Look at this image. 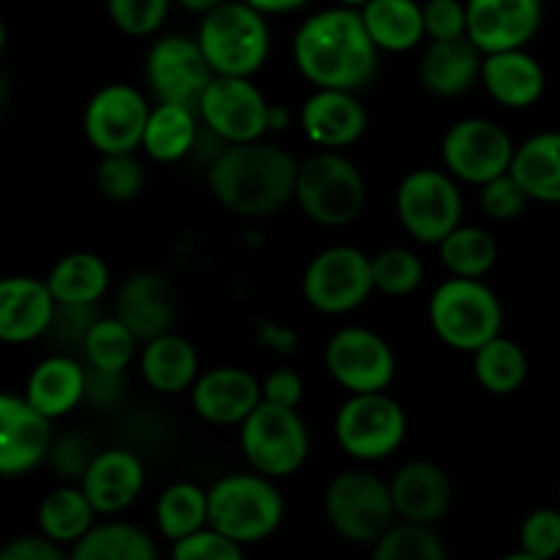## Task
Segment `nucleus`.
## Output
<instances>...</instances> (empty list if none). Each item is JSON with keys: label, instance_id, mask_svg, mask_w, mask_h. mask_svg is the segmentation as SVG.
I'll return each mask as SVG.
<instances>
[{"label": "nucleus", "instance_id": "obj_19", "mask_svg": "<svg viewBox=\"0 0 560 560\" xmlns=\"http://www.w3.org/2000/svg\"><path fill=\"white\" fill-rule=\"evenodd\" d=\"M189 394L195 413L217 427H241L262 405V383L241 366L206 370Z\"/></svg>", "mask_w": 560, "mask_h": 560}, {"label": "nucleus", "instance_id": "obj_55", "mask_svg": "<svg viewBox=\"0 0 560 560\" xmlns=\"http://www.w3.org/2000/svg\"><path fill=\"white\" fill-rule=\"evenodd\" d=\"M503 560H541V558L528 556V552H514V556H506Z\"/></svg>", "mask_w": 560, "mask_h": 560}, {"label": "nucleus", "instance_id": "obj_6", "mask_svg": "<svg viewBox=\"0 0 560 560\" xmlns=\"http://www.w3.org/2000/svg\"><path fill=\"white\" fill-rule=\"evenodd\" d=\"M295 202L320 228H348L364 211L366 180L339 151H317L301 162Z\"/></svg>", "mask_w": 560, "mask_h": 560}, {"label": "nucleus", "instance_id": "obj_30", "mask_svg": "<svg viewBox=\"0 0 560 560\" xmlns=\"http://www.w3.org/2000/svg\"><path fill=\"white\" fill-rule=\"evenodd\" d=\"M359 11L375 47L386 52H410L427 36L424 5L416 0H370Z\"/></svg>", "mask_w": 560, "mask_h": 560}, {"label": "nucleus", "instance_id": "obj_51", "mask_svg": "<svg viewBox=\"0 0 560 560\" xmlns=\"http://www.w3.org/2000/svg\"><path fill=\"white\" fill-rule=\"evenodd\" d=\"M252 9H257L260 14H284V11H295L301 5H306L310 0H244Z\"/></svg>", "mask_w": 560, "mask_h": 560}, {"label": "nucleus", "instance_id": "obj_32", "mask_svg": "<svg viewBox=\"0 0 560 560\" xmlns=\"http://www.w3.org/2000/svg\"><path fill=\"white\" fill-rule=\"evenodd\" d=\"M197 135H200V115L195 109L156 104L142 137V151L159 164H175L195 151Z\"/></svg>", "mask_w": 560, "mask_h": 560}, {"label": "nucleus", "instance_id": "obj_48", "mask_svg": "<svg viewBox=\"0 0 560 560\" xmlns=\"http://www.w3.org/2000/svg\"><path fill=\"white\" fill-rule=\"evenodd\" d=\"M93 457H96V454L91 452V443L80 435H71L66 438V441H60L58 446H52V454H49L52 468L58 470L60 476H69V479L77 481H82L85 470L91 468Z\"/></svg>", "mask_w": 560, "mask_h": 560}, {"label": "nucleus", "instance_id": "obj_52", "mask_svg": "<svg viewBox=\"0 0 560 560\" xmlns=\"http://www.w3.org/2000/svg\"><path fill=\"white\" fill-rule=\"evenodd\" d=\"M290 124V113L282 104H271V115H268V131H284Z\"/></svg>", "mask_w": 560, "mask_h": 560}, {"label": "nucleus", "instance_id": "obj_50", "mask_svg": "<svg viewBox=\"0 0 560 560\" xmlns=\"http://www.w3.org/2000/svg\"><path fill=\"white\" fill-rule=\"evenodd\" d=\"M0 560H69V556L60 550V545L44 536H22L3 547Z\"/></svg>", "mask_w": 560, "mask_h": 560}, {"label": "nucleus", "instance_id": "obj_16", "mask_svg": "<svg viewBox=\"0 0 560 560\" xmlns=\"http://www.w3.org/2000/svg\"><path fill=\"white\" fill-rule=\"evenodd\" d=\"M213 77L217 74L197 38L162 36L148 49L145 80L156 104H175L197 113Z\"/></svg>", "mask_w": 560, "mask_h": 560}, {"label": "nucleus", "instance_id": "obj_3", "mask_svg": "<svg viewBox=\"0 0 560 560\" xmlns=\"http://www.w3.org/2000/svg\"><path fill=\"white\" fill-rule=\"evenodd\" d=\"M430 326L446 348L470 353L501 337L503 304L481 279H446L430 299Z\"/></svg>", "mask_w": 560, "mask_h": 560}, {"label": "nucleus", "instance_id": "obj_18", "mask_svg": "<svg viewBox=\"0 0 560 560\" xmlns=\"http://www.w3.org/2000/svg\"><path fill=\"white\" fill-rule=\"evenodd\" d=\"M468 38L481 55L525 49L539 33L541 0H468Z\"/></svg>", "mask_w": 560, "mask_h": 560}, {"label": "nucleus", "instance_id": "obj_5", "mask_svg": "<svg viewBox=\"0 0 560 560\" xmlns=\"http://www.w3.org/2000/svg\"><path fill=\"white\" fill-rule=\"evenodd\" d=\"M197 44L217 77L252 80L271 52V31L266 14L244 0H228L202 16Z\"/></svg>", "mask_w": 560, "mask_h": 560}, {"label": "nucleus", "instance_id": "obj_8", "mask_svg": "<svg viewBox=\"0 0 560 560\" xmlns=\"http://www.w3.org/2000/svg\"><path fill=\"white\" fill-rule=\"evenodd\" d=\"M326 520L342 539L359 541H381L394 528L392 485L370 470H345L331 485L326 487L323 498Z\"/></svg>", "mask_w": 560, "mask_h": 560}, {"label": "nucleus", "instance_id": "obj_14", "mask_svg": "<svg viewBox=\"0 0 560 560\" xmlns=\"http://www.w3.org/2000/svg\"><path fill=\"white\" fill-rule=\"evenodd\" d=\"M326 370L337 386L353 394H383L397 377V355L381 334L345 326L328 339Z\"/></svg>", "mask_w": 560, "mask_h": 560}, {"label": "nucleus", "instance_id": "obj_15", "mask_svg": "<svg viewBox=\"0 0 560 560\" xmlns=\"http://www.w3.org/2000/svg\"><path fill=\"white\" fill-rule=\"evenodd\" d=\"M197 115L213 137L228 145H246V142L266 140L271 102L252 80L213 77Z\"/></svg>", "mask_w": 560, "mask_h": 560}, {"label": "nucleus", "instance_id": "obj_39", "mask_svg": "<svg viewBox=\"0 0 560 560\" xmlns=\"http://www.w3.org/2000/svg\"><path fill=\"white\" fill-rule=\"evenodd\" d=\"M372 279L381 293L394 295V299L410 295L424 282V262L405 246H388L372 255Z\"/></svg>", "mask_w": 560, "mask_h": 560}, {"label": "nucleus", "instance_id": "obj_9", "mask_svg": "<svg viewBox=\"0 0 560 560\" xmlns=\"http://www.w3.org/2000/svg\"><path fill=\"white\" fill-rule=\"evenodd\" d=\"M241 452L255 474L288 479L310 459V430L299 410L262 402L241 424Z\"/></svg>", "mask_w": 560, "mask_h": 560}, {"label": "nucleus", "instance_id": "obj_29", "mask_svg": "<svg viewBox=\"0 0 560 560\" xmlns=\"http://www.w3.org/2000/svg\"><path fill=\"white\" fill-rule=\"evenodd\" d=\"M512 175L528 200L560 206V131H539L517 145Z\"/></svg>", "mask_w": 560, "mask_h": 560}, {"label": "nucleus", "instance_id": "obj_17", "mask_svg": "<svg viewBox=\"0 0 560 560\" xmlns=\"http://www.w3.org/2000/svg\"><path fill=\"white\" fill-rule=\"evenodd\" d=\"M52 454V421L25 397H0V474L14 479L36 470Z\"/></svg>", "mask_w": 560, "mask_h": 560}, {"label": "nucleus", "instance_id": "obj_56", "mask_svg": "<svg viewBox=\"0 0 560 560\" xmlns=\"http://www.w3.org/2000/svg\"><path fill=\"white\" fill-rule=\"evenodd\" d=\"M558 501H560V490H558Z\"/></svg>", "mask_w": 560, "mask_h": 560}, {"label": "nucleus", "instance_id": "obj_1", "mask_svg": "<svg viewBox=\"0 0 560 560\" xmlns=\"http://www.w3.org/2000/svg\"><path fill=\"white\" fill-rule=\"evenodd\" d=\"M377 52L361 11L326 9L312 14L293 38V63L315 91H361L377 71Z\"/></svg>", "mask_w": 560, "mask_h": 560}, {"label": "nucleus", "instance_id": "obj_53", "mask_svg": "<svg viewBox=\"0 0 560 560\" xmlns=\"http://www.w3.org/2000/svg\"><path fill=\"white\" fill-rule=\"evenodd\" d=\"M178 5H184L186 11H195V14H202L206 16L208 11L219 9L222 3H228V0H175Z\"/></svg>", "mask_w": 560, "mask_h": 560}, {"label": "nucleus", "instance_id": "obj_25", "mask_svg": "<svg viewBox=\"0 0 560 560\" xmlns=\"http://www.w3.org/2000/svg\"><path fill=\"white\" fill-rule=\"evenodd\" d=\"M22 397L49 421L63 419L88 399V366L66 353L47 355L33 366Z\"/></svg>", "mask_w": 560, "mask_h": 560}, {"label": "nucleus", "instance_id": "obj_35", "mask_svg": "<svg viewBox=\"0 0 560 560\" xmlns=\"http://www.w3.org/2000/svg\"><path fill=\"white\" fill-rule=\"evenodd\" d=\"M474 375L481 388L495 397H509L528 381V355L514 339L501 334L474 353Z\"/></svg>", "mask_w": 560, "mask_h": 560}, {"label": "nucleus", "instance_id": "obj_54", "mask_svg": "<svg viewBox=\"0 0 560 560\" xmlns=\"http://www.w3.org/2000/svg\"><path fill=\"white\" fill-rule=\"evenodd\" d=\"M339 3H342L345 9H364V5L370 3V0H339Z\"/></svg>", "mask_w": 560, "mask_h": 560}, {"label": "nucleus", "instance_id": "obj_13", "mask_svg": "<svg viewBox=\"0 0 560 560\" xmlns=\"http://www.w3.org/2000/svg\"><path fill=\"white\" fill-rule=\"evenodd\" d=\"M153 107L148 98L126 82L104 85L88 98L82 113V131L102 156L135 153L142 148Z\"/></svg>", "mask_w": 560, "mask_h": 560}, {"label": "nucleus", "instance_id": "obj_2", "mask_svg": "<svg viewBox=\"0 0 560 560\" xmlns=\"http://www.w3.org/2000/svg\"><path fill=\"white\" fill-rule=\"evenodd\" d=\"M301 162L268 140L228 145L208 170V186L219 206L235 217H271L295 200Z\"/></svg>", "mask_w": 560, "mask_h": 560}, {"label": "nucleus", "instance_id": "obj_45", "mask_svg": "<svg viewBox=\"0 0 560 560\" xmlns=\"http://www.w3.org/2000/svg\"><path fill=\"white\" fill-rule=\"evenodd\" d=\"M424 25L432 42L468 38V5L463 0H427Z\"/></svg>", "mask_w": 560, "mask_h": 560}, {"label": "nucleus", "instance_id": "obj_47", "mask_svg": "<svg viewBox=\"0 0 560 560\" xmlns=\"http://www.w3.org/2000/svg\"><path fill=\"white\" fill-rule=\"evenodd\" d=\"M301 399H304V381H301L299 372L288 370V366L268 372L266 381H262V402L299 410Z\"/></svg>", "mask_w": 560, "mask_h": 560}, {"label": "nucleus", "instance_id": "obj_43", "mask_svg": "<svg viewBox=\"0 0 560 560\" xmlns=\"http://www.w3.org/2000/svg\"><path fill=\"white\" fill-rule=\"evenodd\" d=\"M520 545L528 556L552 560L560 556V509H536L523 520Z\"/></svg>", "mask_w": 560, "mask_h": 560}, {"label": "nucleus", "instance_id": "obj_49", "mask_svg": "<svg viewBox=\"0 0 560 560\" xmlns=\"http://www.w3.org/2000/svg\"><path fill=\"white\" fill-rule=\"evenodd\" d=\"M98 320V315L93 312V306H60L58 304V315H55L52 331L55 339L69 345H85L88 334H91L93 323Z\"/></svg>", "mask_w": 560, "mask_h": 560}, {"label": "nucleus", "instance_id": "obj_33", "mask_svg": "<svg viewBox=\"0 0 560 560\" xmlns=\"http://www.w3.org/2000/svg\"><path fill=\"white\" fill-rule=\"evenodd\" d=\"M38 528L55 545H77L96 528V509L82 487H58L38 503Z\"/></svg>", "mask_w": 560, "mask_h": 560}, {"label": "nucleus", "instance_id": "obj_40", "mask_svg": "<svg viewBox=\"0 0 560 560\" xmlns=\"http://www.w3.org/2000/svg\"><path fill=\"white\" fill-rule=\"evenodd\" d=\"M372 560H448L443 541L427 525H394L375 545Z\"/></svg>", "mask_w": 560, "mask_h": 560}, {"label": "nucleus", "instance_id": "obj_28", "mask_svg": "<svg viewBox=\"0 0 560 560\" xmlns=\"http://www.w3.org/2000/svg\"><path fill=\"white\" fill-rule=\"evenodd\" d=\"M140 372L142 381L159 394L191 392L197 377L202 375L197 348L175 331L142 345Z\"/></svg>", "mask_w": 560, "mask_h": 560}, {"label": "nucleus", "instance_id": "obj_20", "mask_svg": "<svg viewBox=\"0 0 560 560\" xmlns=\"http://www.w3.org/2000/svg\"><path fill=\"white\" fill-rule=\"evenodd\" d=\"M58 301L47 279L5 277L0 282V339L5 345H27L52 331Z\"/></svg>", "mask_w": 560, "mask_h": 560}, {"label": "nucleus", "instance_id": "obj_21", "mask_svg": "<svg viewBox=\"0 0 560 560\" xmlns=\"http://www.w3.org/2000/svg\"><path fill=\"white\" fill-rule=\"evenodd\" d=\"M301 131L323 151L350 148L364 137L366 107L350 91H315L301 104Z\"/></svg>", "mask_w": 560, "mask_h": 560}, {"label": "nucleus", "instance_id": "obj_24", "mask_svg": "<svg viewBox=\"0 0 560 560\" xmlns=\"http://www.w3.org/2000/svg\"><path fill=\"white\" fill-rule=\"evenodd\" d=\"M388 485H392L397 517L410 525L430 528L452 506V481H448L446 470L430 459L405 463Z\"/></svg>", "mask_w": 560, "mask_h": 560}, {"label": "nucleus", "instance_id": "obj_27", "mask_svg": "<svg viewBox=\"0 0 560 560\" xmlns=\"http://www.w3.org/2000/svg\"><path fill=\"white\" fill-rule=\"evenodd\" d=\"M485 55L470 38L459 42H432L419 63L421 85L438 98H454L468 93L481 80Z\"/></svg>", "mask_w": 560, "mask_h": 560}, {"label": "nucleus", "instance_id": "obj_7", "mask_svg": "<svg viewBox=\"0 0 560 560\" xmlns=\"http://www.w3.org/2000/svg\"><path fill=\"white\" fill-rule=\"evenodd\" d=\"M394 206L405 233L427 246H441L463 224V191L446 170H410L399 180Z\"/></svg>", "mask_w": 560, "mask_h": 560}, {"label": "nucleus", "instance_id": "obj_31", "mask_svg": "<svg viewBox=\"0 0 560 560\" xmlns=\"http://www.w3.org/2000/svg\"><path fill=\"white\" fill-rule=\"evenodd\" d=\"M60 306H96L109 290V268L93 252H69L47 273Z\"/></svg>", "mask_w": 560, "mask_h": 560}, {"label": "nucleus", "instance_id": "obj_34", "mask_svg": "<svg viewBox=\"0 0 560 560\" xmlns=\"http://www.w3.org/2000/svg\"><path fill=\"white\" fill-rule=\"evenodd\" d=\"M156 525L173 545L208 528V490L195 481L164 487L156 501Z\"/></svg>", "mask_w": 560, "mask_h": 560}, {"label": "nucleus", "instance_id": "obj_10", "mask_svg": "<svg viewBox=\"0 0 560 560\" xmlns=\"http://www.w3.org/2000/svg\"><path fill=\"white\" fill-rule=\"evenodd\" d=\"M334 435L348 457L359 463H381L402 446L408 435V416L386 392L353 394L339 405Z\"/></svg>", "mask_w": 560, "mask_h": 560}, {"label": "nucleus", "instance_id": "obj_36", "mask_svg": "<svg viewBox=\"0 0 560 560\" xmlns=\"http://www.w3.org/2000/svg\"><path fill=\"white\" fill-rule=\"evenodd\" d=\"M69 560H159V556L142 528L131 523H104L71 547Z\"/></svg>", "mask_w": 560, "mask_h": 560}, {"label": "nucleus", "instance_id": "obj_46", "mask_svg": "<svg viewBox=\"0 0 560 560\" xmlns=\"http://www.w3.org/2000/svg\"><path fill=\"white\" fill-rule=\"evenodd\" d=\"M173 560H244L241 545L222 536L219 530L206 528L173 547Z\"/></svg>", "mask_w": 560, "mask_h": 560}, {"label": "nucleus", "instance_id": "obj_11", "mask_svg": "<svg viewBox=\"0 0 560 560\" xmlns=\"http://www.w3.org/2000/svg\"><path fill=\"white\" fill-rule=\"evenodd\" d=\"M306 304L320 315H348L375 293L372 257L355 246L337 244L317 252L301 279Z\"/></svg>", "mask_w": 560, "mask_h": 560}, {"label": "nucleus", "instance_id": "obj_12", "mask_svg": "<svg viewBox=\"0 0 560 560\" xmlns=\"http://www.w3.org/2000/svg\"><path fill=\"white\" fill-rule=\"evenodd\" d=\"M517 145L503 126L487 118H463L448 126L441 142L443 167L463 184L485 186L512 173Z\"/></svg>", "mask_w": 560, "mask_h": 560}, {"label": "nucleus", "instance_id": "obj_4", "mask_svg": "<svg viewBox=\"0 0 560 560\" xmlns=\"http://www.w3.org/2000/svg\"><path fill=\"white\" fill-rule=\"evenodd\" d=\"M284 520V498L273 479L260 474H230L208 487V528L235 545L268 539Z\"/></svg>", "mask_w": 560, "mask_h": 560}, {"label": "nucleus", "instance_id": "obj_22", "mask_svg": "<svg viewBox=\"0 0 560 560\" xmlns=\"http://www.w3.org/2000/svg\"><path fill=\"white\" fill-rule=\"evenodd\" d=\"M80 487L88 501H91V506L96 509V514L113 517V514L126 512L137 503L142 487H145V465L129 448L96 452L91 468L82 476Z\"/></svg>", "mask_w": 560, "mask_h": 560}, {"label": "nucleus", "instance_id": "obj_38", "mask_svg": "<svg viewBox=\"0 0 560 560\" xmlns=\"http://www.w3.org/2000/svg\"><path fill=\"white\" fill-rule=\"evenodd\" d=\"M137 345L140 339L129 331L124 320H118L115 315L98 317L82 345V355L91 370L104 372V375H124L126 366L135 361Z\"/></svg>", "mask_w": 560, "mask_h": 560}, {"label": "nucleus", "instance_id": "obj_37", "mask_svg": "<svg viewBox=\"0 0 560 560\" xmlns=\"http://www.w3.org/2000/svg\"><path fill=\"white\" fill-rule=\"evenodd\" d=\"M443 266L457 279H485L495 268L498 244L485 228L476 224H459L441 246Z\"/></svg>", "mask_w": 560, "mask_h": 560}, {"label": "nucleus", "instance_id": "obj_23", "mask_svg": "<svg viewBox=\"0 0 560 560\" xmlns=\"http://www.w3.org/2000/svg\"><path fill=\"white\" fill-rule=\"evenodd\" d=\"M115 317L129 326L142 345L173 331L175 295L170 284L153 271H137L120 284Z\"/></svg>", "mask_w": 560, "mask_h": 560}, {"label": "nucleus", "instance_id": "obj_41", "mask_svg": "<svg viewBox=\"0 0 560 560\" xmlns=\"http://www.w3.org/2000/svg\"><path fill=\"white\" fill-rule=\"evenodd\" d=\"M96 186L109 202H131L145 189V167L135 153L102 156L96 167Z\"/></svg>", "mask_w": 560, "mask_h": 560}, {"label": "nucleus", "instance_id": "obj_26", "mask_svg": "<svg viewBox=\"0 0 560 560\" xmlns=\"http://www.w3.org/2000/svg\"><path fill=\"white\" fill-rule=\"evenodd\" d=\"M481 85L503 107L528 109L545 96L547 74L534 55L525 49H512V52L485 55Z\"/></svg>", "mask_w": 560, "mask_h": 560}, {"label": "nucleus", "instance_id": "obj_44", "mask_svg": "<svg viewBox=\"0 0 560 560\" xmlns=\"http://www.w3.org/2000/svg\"><path fill=\"white\" fill-rule=\"evenodd\" d=\"M479 200L487 217L495 219V222H512V219H517L520 213L525 211V206L530 202L525 189L517 184V178H514L512 173L501 175V178L481 186Z\"/></svg>", "mask_w": 560, "mask_h": 560}, {"label": "nucleus", "instance_id": "obj_42", "mask_svg": "<svg viewBox=\"0 0 560 560\" xmlns=\"http://www.w3.org/2000/svg\"><path fill=\"white\" fill-rule=\"evenodd\" d=\"M173 0H107V14L131 38L153 36L164 25Z\"/></svg>", "mask_w": 560, "mask_h": 560}]
</instances>
